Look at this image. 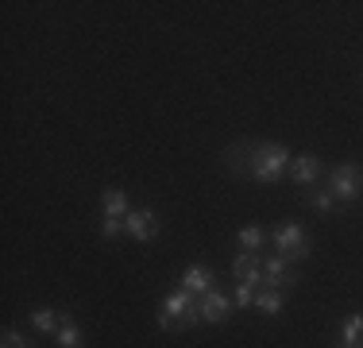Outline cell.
<instances>
[{
    "label": "cell",
    "instance_id": "cell-20",
    "mask_svg": "<svg viewBox=\"0 0 363 348\" xmlns=\"http://www.w3.org/2000/svg\"><path fill=\"white\" fill-rule=\"evenodd\" d=\"M0 341H4V348H35V341H31V337H23L20 329H12V325L0 333Z\"/></svg>",
    "mask_w": 363,
    "mask_h": 348
},
{
    "label": "cell",
    "instance_id": "cell-5",
    "mask_svg": "<svg viewBox=\"0 0 363 348\" xmlns=\"http://www.w3.org/2000/svg\"><path fill=\"white\" fill-rule=\"evenodd\" d=\"M124 232L135 244H151V240H159V232H162V217L155 213V209H132V213L124 217Z\"/></svg>",
    "mask_w": 363,
    "mask_h": 348
},
{
    "label": "cell",
    "instance_id": "cell-6",
    "mask_svg": "<svg viewBox=\"0 0 363 348\" xmlns=\"http://www.w3.org/2000/svg\"><path fill=\"white\" fill-rule=\"evenodd\" d=\"M321 174H325V163H321V155H313V151H301V155H294V159H290V174H286V178H290L298 190H313L317 182H321Z\"/></svg>",
    "mask_w": 363,
    "mask_h": 348
},
{
    "label": "cell",
    "instance_id": "cell-10",
    "mask_svg": "<svg viewBox=\"0 0 363 348\" xmlns=\"http://www.w3.org/2000/svg\"><path fill=\"white\" fill-rule=\"evenodd\" d=\"M178 286L182 290H189V294H209V290H217V275L209 271L205 263H189L186 271H182V278H178Z\"/></svg>",
    "mask_w": 363,
    "mask_h": 348
},
{
    "label": "cell",
    "instance_id": "cell-3",
    "mask_svg": "<svg viewBox=\"0 0 363 348\" xmlns=\"http://www.w3.org/2000/svg\"><path fill=\"white\" fill-rule=\"evenodd\" d=\"M328 190H333V197L340 202L344 209H352L359 202V194H363V167L356 159H344V163H336L333 170H328V182H325Z\"/></svg>",
    "mask_w": 363,
    "mask_h": 348
},
{
    "label": "cell",
    "instance_id": "cell-12",
    "mask_svg": "<svg viewBox=\"0 0 363 348\" xmlns=\"http://www.w3.org/2000/svg\"><path fill=\"white\" fill-rule=\"evenodd\" d=\"M62 321H66V310H50V306H39V310L28 313V325L35 329V333H43V337H58Z\"/></svg>",
    "mask_w": 363,
    "mask_h": 348
},
{
    "label": "cell",
    "instance_id": "cell-15",
    "mask_svg": "<svg viewBox=\"0 0 363 348\" xmlns=\"http://www.w3.org/2000/svg\"><path fill=\"white\" fill-rule=\"evenodd\" d=\"M282 306H286V290H274V286H263V290L255 294V306H252V310H259L263 317H279Z\"/></svg>",
    "mask_w": 363,
    "mask_h": 348
},
{
    "label": "cell",
    "instance_id": "cell-14",
    "mask_svg": "<svg viewBox=\"0 0 363 348\" xmlns=\"http://www.w3.org/2000/svg\"><path fill=\"white\" fill-rule=\"evenodd\" d=\"M301 202H306L309 209H317V213H348V209H344V205L333 197V190H328V186L306 190V194H301Z\"/></svg>",
    "mask_w": 363,
    "mask_h": 348
},
{
    "label": "cell",
    "instance_id": "cell-4",
    "mask_svg": "<svg viewBox=\"0 0 363 348\" xmlns=\"http://www.w3.org/2000/svg\"><path fill=\"white\" fill-rule=\"evenodd\" d=\"M197 306V294H189V290H170L167 298H162V306H159V317H155V325L162 329V333H178V321L186 317L189 310Z\"/></svg>",
    "mask_w": 363,
    "mask_h": 348
},
{
    "label": "cell",
    "instance_id": "cell-19",
    "mask_svg": "<svg viewBox=\"0 0 363 348\" xmlns=\"http://www.w3.org/2000/svg\"><path fill=\"white\" fill-rule=\"evenodd\" d=\"M101 240H120V236H128L124 232V221H120V217H101Z\"/></svg>",
    "mask_w": 363,
    "mask_h": 348
},
{
    "label": "cell",
    "instance_id": "cell-8",
    "mask_svg": "<svg viewBox=\"0 0 363 348\" xmlns=\"http://www.w3.org/2000/svg\"><path fill=\"white\" fill-rule=\"evenodd\" d=\"M263 275H267V283L263 286H274V290H294V286H298V271H294V263H290V259H282V256H271V259H267V263H263Z\"/></svg>",
    "mask_w": 363,
    "mask_h": 348
},
{
    "label": "cell",
    "instance_id": "cell-16",
    "mask_svg": "<svg viewBox=\"0 0 363 348\" xmlns=\"http://www.w3.org/2000/svg\"><path fill=\"white\" fill-rule=\"evenodd\" d=\"M55 348H85V333L74 321L70 310H66V321H62V329H58V337H55Z\"/></svg>",
    "mask_w": 363,
    "mask_h": 348
},
{
    "label": "cell",
    "instance_id": "cell-18",
    "mask_svg": "<svg viewBox=\"0 0 363 348\" xmlns=\"http://www.w3.org/2000/svg\"><path fill=\"white\" fill-rule=\"evenodd\" d=\"M255 294H259V286H252V283H232V302H236V310H252Z\"/></svg>",
    "mask_w": 363,
    "mask_h": 348
},
{
    "label": "cell",
    "instance_id": "cell-9",
    "mask_svg": "<svg viewBox=\"0 0 363 348\" xmlns=\"http://www.w3.org/2000/svg\"><path fill=\"white\" fill-rule=\"evenodd\" d=\"M232 278H236V283H252V286L263 290L267 275H263L259 256H252V251H236V256H232Z\"/></svg>",
    "mask_w": 363,
    "mask_h": 348
},
{
    "label": "cell",
    "instance_id": "cell-13",
    "mask_svg": "<svg viewBox=\"0 0 363 348\" xmlns=\"http://www.w3.org/2000/svg\"><path fill=\"white\" fill-rule=\"evenodd\" d=\"M101 213H105V217H120V221H124V217L132 213L128 190H120V186H105V190H101Z\"/></svg>",
    "mask_w": 363,
    "mask_h": 348
},
{
    "label": "cell",
    "instance_id": "cell-2",
    "mask_svg": "<svg viewBox=\"0 0 363 348\" xmlns=\"http://www.w3.org/2000/svg\"><path fill=\"white\" fill-rule=\"evenodd\" d=\"M271 248H274V256L290 259V263H301V259L313 256V240H309V232L298 221H282L271 232Z\"/></svg>",
    "mask_w": 363,
    "mask_h": 348
},
{
    "label": "cell",
    "instance_id": "cell-11",
    "mask_svg": "<svg viewBox=\"0 0 363 348\" xmlns=\"http://www.w3.org/2000/svg\"><path fill=\"white\" fill-rule=\"evenodd\" d=\"M267 248H271V232H267L263 224H244V229L236 232V251H252V256H263Z\"/></svg>",
    "mask_w": 363,
    "mask_h": 348
},
{
    "label": "cell",
    "instance_id": "cell-7",
    "mask_svg": "<svg viewBox=\"0 0 363 348\" xmlns=\"http://www.w3.org/2000/svg\"><path fill=\"white\" fill-rule=\"evenodd\" d=\"M232 310H236V302H232V290H209L201 294V321L205 325H224V321L232 317Z\"/></svg>",
    "mask_w": 363,
    "mask_h": 348
},
{
    "label": "cell",
    "instance_id": "cell-21",
    "mask_svg": "<svg viewBox=\"0 0 363 348\" xmlns=\"http://www.w3.org/2000/svg\"><path fill=\"white\" fill-rule=\"evenodd\" d=\"M333 348H348V344H340V341H336V344H333Z\"/></svg>",
    "mask_w": 363,
    "mask_h": 348
},
{
    "label": "cell",
    "instance_id": "cell-1",
    "mask_svg": "<svg viewBox=\"0 0 363 348\" xmlns=\"http://www.w3.org/2000/svg\"><path fill=\"white\" fill-rule=\"evenodd\" d=\"M290 147L286 143H259V139H240V143H228L220 151V163L228 174L247 182H259V186H279L290 174Z\"/></svg>",
    "mask_w": 363,
    "mask_h": 348
},
{
    "label": "cell",
    "instance_id": "cell-17",
    "mask_svg": "<svg viewBox=\"0 0 363 348\" xmlns=\"http://www.w3.org/2000/svg\"><path fill=\"white\" fill-rule=\"evenodd\" d=\"M340 344H348V348H363V313H348L344 317V325H340Z\"/></svg>",
    "mask_w": 363,
    "mask_h": 348
}]
</instances>
